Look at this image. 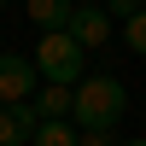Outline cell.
<instances>
[{
  "mask_svg": "<svg viewBox=\"0 0 146 146\" xmlns=\"http://www.w3.org/2000/svg\"><path fill=\"white\" fill-rule=\"evenodd\" d=\"M23 12H29V23L41 35H58V29H70V0H23Z\"/></svg>",
  "mask_w": 146,
  "mask_h": 146,
  "instance_id": "cell-6",
  "label": "cell"
},
{
  "mask_svg": "<svg viewBox=\"0 0 146 146\" xmlns=\"http://www.w3.org/2000/svg\"><path fill=\"white\" fill-rule=\"evenodd\" d=\"M70 94L76 88H41V100H29V105L41 123H70Z\"/></svg>",
  "mask_w": 146,
  "mask_h": 146,
  "instance_id": "cell-7",
  "label": "cell"
},
{
  "mask_svg": "<svg viewBox=\"0 0 146 146\" xmlns=\"http://www.w3.org/2000/svg\"><path fill=\"white\" fill-rule=\"evenodd\" d=\"M35 129H41L35 105H0V146H23V140H35Z\"/></svg>",
  "mask_w": 146,
  "mask_h": 146,
  "instance_id": "cell-5",
  "label": "cell"
},
{
  "mask_svg": "<svg viewBox=\"0 0 146 146\" xmlns=\"http://www.w3.org/2000/svg\"><path fill=\"white\" fill-rule=\"evenodd\" d=\"M76 140H82V135H76V123H41L29 146H76Z\"/></svg>",
  "mask_w": 146,
  "mask_h": 146,
  "instance_id": "cell-8",
  "label": "cell"
},
{
  "mask_svg": "<svg viewBox=\"0 0 146 146\" xmlns=\"http://www.w3.org/2000/svg\"><path fill=\"white\" fill-rule=\"evenodd\" d=\"M70 6H100V0H70Z\"/></svg>",
  "mask_w": 146,
  "mask_h": 146,
  "instance_id": "cell-11",
  "label": "cell"
},
{
  "mask_svg": "<svg viewBox=\"0 0 146 146\" xmlns=\"http://www.w3.org/2000/svg\"><path fill=\"white\" fill-rule=\"evenodd\" d=\"M123 35H129V47H135V53L146 58V6L135 12V18H123Z\"/></svg>",
  "mask_w": 146,
  "mask_h": 146,
  "instance_id": "cell-9",
  "label": "cell"
},
{
  "mask_svg": "<svg viewBox=\"0 0 146 146\" xmlns=\"http://www.w3.org/2000/svg\"><path fill=\"white\" fill-rule=\"evenodd\" d=\"M117 146H146V140H117Z\"/></svg>",
  "mask_w": 146,
  "mask_h": 146,
  "instance_id": "cell-12",
  "label": "cell"
},
{
  "mask_svg": "<svg viewBox=\"0 0 146 146\" xmlns=\"http://www.w3.org/2000/svg\"><path fill=\"white\" fill-rule=\"evenodd\" d=\"M35 94V64L23 53H0V105H29Z\"/></svg>",
  "mask_w": 146,
  "mask_h": 146,
  "instance_id": "cell-3",
  "label": "cell"
},
{
  "mask_svg": "<svg viewBox=\"0 0 146 146\" xmlns=\"http://www.w3.org/2000/svg\"><path fill=\"white\" fill-rule=\"evenodd\" d=\"M64 35L82 47V53H88V47H105V41H111V18H105V6H76Z\"/></svg>",
  "mask_w": 146,
  "mask_h": 146,
  "instance_id": "cell-4",
  "label": "cell"
},
{
  "mask_svg": "<svg viewBox=\"0 0 146 146\" xmlns=\"http://www.w3.org/2000/svg\"><path fill=\"white\" fill-rule=\"evenodd\" d=\"M0 6H6V0H0Z\"/></svg>",
  "mask_w": 146,
  "mask_h": 146,
  "instance_id": "cell-13",
  "label": "cell"
},
{
  "mask_svg": "<svg viewBox=\"0 0 146 146\" xmlns=\"http://www.w3.org/2000/svg\"><path fill=\"white\" fill-rule=\"evenodd\" d=\"M129 111V94L117 76H82L76 94H70V123H76V135H111L117 123H123Z\"/></svg>",
  "mask_w": 146,
  "mask_h": 146,
  "instance_id": "cell-1",
  "label": "cell"
},
{
  "mask_svg": "<svg viewBox=\"0 0 146 146\" xmlns=\"http://www.w3.org/2000/svg\"><path fill=\"white\" fill-rule=\"evenodd\" d=\"M140 140H146V135H140Z\"/></svg>",
  "mask_w": 146,
  "mask_h": 146,
  "instance_id": "cell-14",
  "label": "cell"
},
{
  "mask_svg": "<svg viewBox=\"0 0 146 146\" xmlns=\"http://www.w3.org/2000/svg\"><path fill=\"white\" fill-rule=\"evenodd\" d=\"M76 146H117V135H82Z\"/></svg>",
  "mask_w": 146,
  "mask_h": 146,
  "instance_id": "cell-10",
  "label": "cell"
},
{
  "mask_svg": "<svg viewBox=\"0 0 146 146\" xmlns=\"http://www.w3.org/2000/svg\"><path fill=\"white\" fill-rule=\"evenodd\" d=\"M29 64H35V76H47V88H76V82L88 76V53H82L64 29H58V35H41L35 53H29Z\"/></svg>",
  "mask_w": 146,
  "mask_h": 146,
  "instance_id": "cell-2",
  "label": "cell"
}]
</instances>
